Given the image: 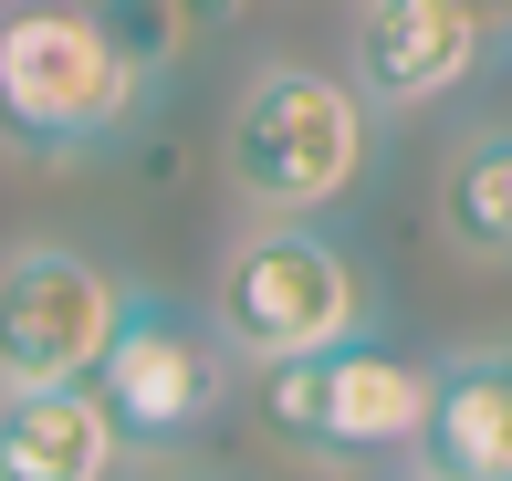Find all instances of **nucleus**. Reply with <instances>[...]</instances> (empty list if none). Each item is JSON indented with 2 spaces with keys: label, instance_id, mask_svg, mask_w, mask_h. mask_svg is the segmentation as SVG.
<instances>
[{
  "label": "nucleus",
  "instance_id": "ddd939ff",
  "mask_svg": "<svg viewBox=\"0 0 512 481\" xmlns=\"http://www.w3.org/2000/svg\"><path fill=\"white\" fill-rule=\"evenodd\" d=\"M418 481H439V471H418Z\"/></svg>",
  "mask_w": 512,
  "mask_h": 481
},
{
  "label": "nucleus",
  "instance_id": "423d86ee",
  "mask_svg": "<svg viewBox=\"0 0 512 481\" xmlns=\"http://www.w3.org/2000/svg\"><path fill=\"white\" fill-rule=\"evenodd\" d=\"M115 314H126V283L84 251H11L0 262V387H74L95 377Z\"/></svg>",
  "mask_w": 512,
  "mask_h": 481
},
{
  "label": "nucleus",
  "instance_id": "f257e3e1",
  "mask_svg": "<svg viewBox=\"0 0 512 481\" xmlns=\"http://www.w3.org/2000/svg\"><path fill=\"white\" fill-rule=\"evenodd\" d=\"M147 74L95 21V0H0V147L95 157L136 126Z\"/></svg>",
  "mask_w": 512,
  "mask_h": 481
},
{
  "label": "nucleus",
  "instance_id": "9b49d317",
  "mask_svg": "<svg viewBox=\"0 0 512 481\" xmlns=\"http://www.w3.org/2000/svg\"><path fill=\"white\" fill-rule=\"evenodd\" d=\"M95 21H105V32L115 42H126V63H136V74H168V53H178V32H189V11H178V0H95Z\"/></svg>",
  "mask_w": 512,
  "mask_h": 481
},
{
  "label": "nucleus",
  "instance_id": "6e6552de",
  "mask_svg": "<svg viewBox=\"0 0 512 481\" xmlns=\"http://www.w3.org/2000/svg\"><path fill=\"white\" fill-rule=\"evenodd\" d=\"M115 440L95 387H0V481H115Z\"/></svg>",
  "mask_w": 512,
  "mask_h": 481
},
{
  "label": "nucleus",
  "instance_id": "7ed1b4c3",
  "mask_svg": "<svg viewBox=\"0 0 512 481\" xmlns=\"http://www.w3.org/2000/svg\"><path fill=\"white\" fill-rule=\"evenodd\" d=\"M209 325H220L230 356L251 366H283V356H314L335 335H366L377 325V283L345 241L304 231V220H262L220 251V283H209Z\"/></svg>",
  "mask_w": 512,
  "mask_h": 481
},
{
  "label": "nucleus",
  "instance_id": "20e7f679",
  "mask_svg": "<svg viewBox=\"0 0 512 481\" xmlns=\"http://www.w3.org/2000/svg\"><path fill=\"white\" fill-rule=\"evenodd\" d=\"M439 398V366L408 346H377V335H335L314 356L262 366V419L272 440L314 450V461H387V450H418Z\"/></svg>",
  "mask_w": 512,
  "mask_h": 481
},
{
  "label": "nucleus",
  "instance_id": "f03ea898",
  "mask_svg": "<svg viewBox=\"0 0 512 481\" xmlns=\"http://www.w3.org/2000/svg\"><path fill=\"white\" fill-rule=\"evenodd\" d=\"M377 157V105L324 63H262L230 105V189L262 220H314L356 199Z\"/></svg>",
  "mask_w": 512,
  "mask_h": 481
},
{
  "label": "nucleus",
  "instance_id": "f8f14e48",
  "mask_svg": "<svg viewBox=\"0 0 512 481\" xmlns=\"http://www.w3.org/2000/svg\"><path fill=\"white\" fill-rule=\"evenodd\" d=\"M168 481H220V471H168Z\"/></svg>",
  "mask_w": 512,
  "mask_h": 481
},
{
  "label": "nucleus",
  "instance_id": "9d476101",
  "mask_svg": "<svg viewBox=\"0 0 512 481\" xmlns=\"http://www.w3.org/2000/svg\"><path fill=\"white\" fill-rule=\"evenodd\" d=\"M439 231L471 262H512V126H481L439 168Z\"/></svg>",
  "mask_w": 512,
  "mask_h": 481
},
{
  "label": "nucleus",
  "instance_id": "39448f33",
  "mask_svg": "<svg viewBox=\"0 0 512 481\" xmlns=\"http://www.w3.org/2000/svg\"><path fill=\"white\" fill-rule=\"evenodd\" d=\"M84 387L105 398V419H115L126 450H189L230 408V346L178 293H136L126 283V314H115V335H105V356H95Z\"/></svg>",
  "mask_w": 512,
  "mask_h": 481
},
{
  "label": "nucleus",
  "instance_id": "0eeeda50",
  "mask_svg": "<svg viewBox=\"0 0 512 481\" xmlns=\"http://www.w3.org/2000/svg\"><path fill=\"white\" fill-rule=\"evenodd\" d=\"M492 42H502V21L481 0H356V74L345 84L387 116H418V105L460 95Z\"/></svg>",
  "mask_w": 512,
  "mask_h": 481
},
{
  "label": "nucleus",
  "instance_id": "1a4fd4ad",
  "mask_svg": "<svg viewBox=\"0 0 512 481\" xmlns=\"http://www.w3.org/2000/svg\"><path fill=\"white\" fill-rule=\"evenodd\" d=\"M418 471H439V481H512V346L439 366L429 429H418Z\"/></svg>",
  "mask_w": 512,
  "mask_h": 481
}]
</instances>
